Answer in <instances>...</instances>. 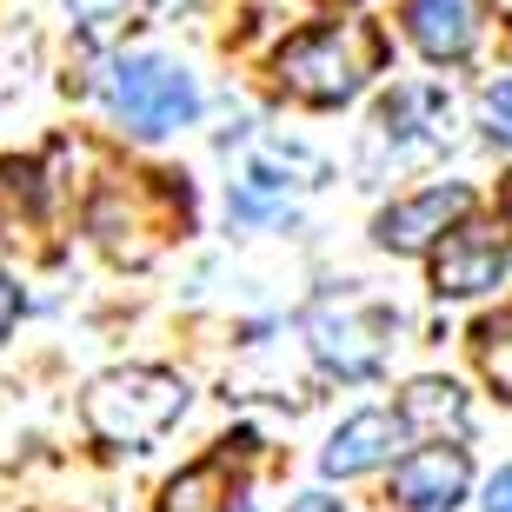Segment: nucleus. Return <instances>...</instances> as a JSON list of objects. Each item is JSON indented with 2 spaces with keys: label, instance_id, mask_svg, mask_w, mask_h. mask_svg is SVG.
Listing matches in <instances>:
<instances>
[{
  "label": "nucleus",
  "instance_id": "obj_1",
  "mask_svg": "<svg viewBox=\"0 0 512 512\" xmlns=\"http://www.w3.org/2000/svg\"><path fill=\"white\" fill-rule=\"evenodd\" d=\"M380 74V34L366 20H333L313 34L280 47V87L313 100V107H340Z\"/></svg>",
  "mask_w": 512,
  "mask_h": 512
},
{
  "label": "nucleus",
  "instance_id": "obj_2",
  "mask_svg": "<svg viewBox=\"0 0 512 512\" xmlns=\"http://www.w3.org/2000/svg\"><path fill=\"white\" fill-rule=\"evenodd\" d=\"M80 413H87V433L107 439V446H147L187 413V386L160 366H127V373L94 380Z\"/></svg>",
  "mask_w": 512,
  "mask_h": 512
},
{
  "label": "nucleus",
  "instance_id": "obj_3",
  "mask_svg": "<svg viewBox=\"0 0 512 512\" xmlns=\"http://www.w3.org/2000/svg\"><path fill=\"white\" fill-rule=\"evenodd\" d=\"M107 107H114L120 127L160 140V133L187 127V120L200 114V94H193V80L180 74L173 60L133 54V60H120L114 74H107Z\"/></svg>",
  "mask_w": 512,
  "mask_h": 512
},
{
  "label": "nucleus",
  "instance_id": "obj_4",
  "mask_svg": "<svg viewBox=\"0 0 512 512\" xmlns=\"http://www.w3.org/2000/svg\"><path fill=\"white\" fill-rule=\"evenodd\" d=\"M506 266H512V247L499 227H459L433 253V286L453 293V300H473V293H493L506 280Z\"/></svg>",
  "mask_w": 512,
  "mask_h": 512
},
{
  "label": "nucleus",
  "instance_id": "obj_5",
  "mask_svg": "<svg viewBox=\"0 0 512 512\" xmlns=\"http://www.w3.org/2000/svg\"><path fill=\"white\" fill-rule=\"evenodd\" d=\"M466 479H473V466H466L459 446H426V453L399 459L393 506L399 512H453L466 499Z\"/></svg>",
  "mask_w": 512,
  "mask_h": 512
},
{
  "label": "nucleus",
  "instance_id": "obj_6",
  "mask_svg": "<svg viewBox=\"0 0 512 512\" xmlns=\"http://www.w3.org/2000/svg\"><path fill=\"white\" fill-rule=\"evenodd\" d=\"M406 439H413V433H406V419H399V413H353L340 433H333V446L320 453V466H326L333 479L373 473V466H386V459H393Z\"/></svg>",
  "mask_w": 512,
  "mask_h": 512
},
{
  "label": "nucleus",
  "instance_id": "obj_7",
  "mask_svg": "<svg viewBox=\"0 0 512 512\" xmlns=\"http://www.w3.org/2000/svg\"><path fill=\"white\" fill-rule=\"evenodd\" d=\"M459 213H466V187H433V193H419V200L386 207L373 233H380V247H393V253H419V247H433Z\"/></svg>",
  "mask_w": 512,
  "mask_h": 512
},
{
  "label": "nucleus",
  "instance_id": "obj_8",
  "mask_svg": "<svg viewBox=\"0 0 512 512\" xmlns=\"http://www.w3.org/2000/svg\"><path fill=\"white\" fill-rule=\"evenodd\" d=\"M406 34L419 54L466 60L479 40V0H406Z\"/></svg>",
  "mask_w": 512,
  "mask_h": 512
},
{
  "label": "nucleus",
  "instance_id": "obj_9",
  "mask_svg": "<svg viewBox=\"0 0 512 512\" xmlns=\"http://www.w3.org/2000/svg\"><path fill=\"white\" fill-rule=\"evenodd\" d=\"M220 499H233V459H200V466H187V473L167 486V499H160V512H213Z\"/></svg>",
  "mask_w": 512,
  "mask_h": 512
},
{
  "label": "nucleus",
  "instance_id": "obj_10",
  "mask_svg": "<svg viewBox=\"0 0 512 512\" xmlns=\"http://www.w3.org/2000/svg\"><path fill=\"white\" fill-rule=\"evenodd\" d=\"M399 419H406V433H446V426L466 419V399L446 380H419L413 393H406V406H399Z\"/></svg>",
  "mask_w": 512,
  "mask_h": 512
},
{
  "label": "nucleus",
  "instance_id": "obj_11",
  "mask_svg": "<svg viewBox=\"0 0 512 512\" xmlns=\"http://www.w3.org/2000/svg\"><path fill=\"white\" fill-rule=\"evenodd\" d=\"M40 187H34V167H14V160H0V227H14L20 213H34Z\"/></svg>",
  "mask_w": 512,
  "mask_h": 512
},
{
  "label": "nucleus",
  "instance_id": "obj_12",
  "mask_svg": "<svg viewBox=\"0 0 512 512\" xmlns=\"http://www.w3.org/2000/svg\"><path fill=\"white\" fill-rule=\"evenodd\" d=\"M479 360H486V373L499 380V393H512V313L479 326Z\"/></svg>",
  "mask_w": 512,
  "mask_h": 512
},
{
  "label": "nucleus",
  "instance_id": "obj_13",
  "mask_svg": "<svg viewBox=\"0 0 512 512\" xmlns=\"http://www.w3.org/2000/svg\"><path fill=\"white\" fill-rule=\"evenodd\" d=\"M479 120H486V140H493V147H512V80L486 87V100H479Z\"/></svg>",
  "mask_w": 512,
  "mask_h": 512
},
{
  "label": "nucleus",
  "instance_id": "obj_14",
  "mask_svg": "<svg viewBox=\"0 0 512 512\" xmlns=\"http://www.w3.org/2000/svg\"><path fill=\"white\" fill-rule=\"evenodd\" d=\"M14 320H20V286L0 273V340H7V326H14Z\"/></svg>",
  "mask_w": 512,
  "mask_h": 512
},
{
  "label": "nucleus",
  "instance_id": "obj_15",
  "mask_svg": "<svg viewBox=\"0 0 512 512\" xmlns=\"http://www.w3.org/2000/svg\"><path fill=\"white\" fill-rule=\"evenodd\" d=\"M486 512H512V466L493 473V486H486Z\"/></svg>",
  "mask_w": 512,
  "mask_h": 512
},
{
  "label": "nucleus",
  "instance_id": "obj_16",
  "mask_svg": "<svg viewBox=\"0 0 512 512\" xmlns=\"http://www.w3.org/2000/svg\"><path fill=\"white\" fill-rule=\"evenodd\" d=\"M499 213H506V227H512V180L499 187Z\"/></svg>",
  "mask_w": 512,
  "mask_h": 512
},
{
  "label": "nucleus",
  "instance_id": "obj_17",
  "mask_svg": "<svg viewBox=\"0 0 512 512\" xmlns=\"http://www.w3.org/2000/svg\"><path fill=\"white\" fill-rule=\"evenodd\" d=\"M499 14H506V20H512V0H499Z\"/></svg>",
  "mask_w": 512,
  "mask_h": 512
},
{
  "label": "nucleus",
  "instance_id": "obj_18",
  "mask_svg": "<svg viewBox=\"0 0 512 512\" xmlns=\"http://www.w3.org/2000/svg\"><path fill=\"white\" fill-rule=\"evenodd\" d=\"M333 7H340V0H333Z\"/></svg>",
  "mask_w": 512,
  "mask_h": 512
}]
</instances>
